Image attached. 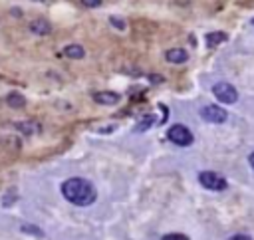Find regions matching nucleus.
Segmentation results:
<instances>
[{"instance_id":"5","label":"nucleus","mask_w":254,"mask_h":240,"mask_svg":"<svg viewBox=\"0 0 254 240\" xmlns=\"http://www.w3.org/2000/svg\"><path fill=\"white\" fill-rule=\"evenodd\" d=\"M200 117L208 123H224L228 119V113L218 105H204L200 109Z\"/></svg>"},{"instance_id":"17","label":"nucleus","mask_w":254,"mask_h":240,"mask_svg":"<svg viewBox=\"0 0 254 240\" xmlns=\"http://www.w3.org/2000/svg\"><path fill=\"white\" fill-rule=\"evenodd\" d=\"M81 4L87 6V8H97L101 4V0H81Z\"/></svg>"},{"instance_id":"3","label":"nucleus","mask_w":254,"mask_h":240,"mask_svg":"<svg viewBox=\"0 0 254 240\" xmlns=\"http://www.w3.org/2000/svg\"><path fill=\"white\" fill-rule=\"evenodd\" d=\"M167 137H169V141H173L179 147H189L192 143V133L185 125H173L167 131Z\"/></svg>"},{"instance_id":"18","label":"nucleus","mask_w":254,"mask_h":240,"mask_svg":"<svg viewBox=\"0 0 254 240\" xmlns=\"http://www.w3.org/2000/svg\"><path fill=\"white\" fill-rule=\"evenodd\" d=\"M228 240H252V238L246 236V234H234V236H230Z\"/></svg>"},{"instance_id":"1","label":"nucleus","mask_w":254,"mask_h":240,"mask_svg":"<svg viewBox=\"0 0 254 240\" xmlns=\"http://www.w3.org/2000/svg\"><path fill=\"white\" fill-rule=\"evenodd\" d=\"M62 194L65 196V200H69L71 204H77V206H87L95 200L97 192H95V186L85 180V179H67L64 184H62Z\"/></svg>"},{"instance_id":"7","label":"nucleus","mask_w":254,"mask_h":240,"mask_svg":"<svg viewBox=\"0 0 254 240\" xmlns=\"http://www.w3.org/2000/svg\"><path fill=\"white\" fill-rule=\"evenodd\" d=\"M93 99L97 103H101V105H115L119 101V93H115V91H99V93L93 95Z\"/></svg>"},{"instance_id":"16","label":"nucleus","mask_w":254,"mask_h":240,"mask_svg":"<svg viewBox=\"0 0 254 240\" xmlns=\"http://www.w3.org/2000/svg\"><path fill=\"white\" fill-rule=\"evenodd\" d=\"M20 228H22V232H32V234H36V236H42V230H38V228H34V226H28V224H22Z\"/></svg>"},{"instance_id":"4","label":"nucleus","mask_w":254,"mask_h":240,"mask_svg":"<svg viewBox=\"0 0 254 240\" xmlns=\"http://www.w3.org/2000/svg\"><path fill=\"white\" fill-rule=\"evenodd\" d=\"M212 93H214V97H216L218 101H222V103H234V101L238 99L236 87L230 85V83H226V81L216 83V85L212 87Z\"/></svg>"},{"instance_id":"20","label":"nucleus","mask_w":254,"mask_h":240,"mask_svg":"<svg viewBox=\"0 0 254 240\" xmlns=\"http://www.w3.org/2000/svg\"><path fill=\"white\" fill-rule=\"evenodd\" d=\"M252 26H254V18H252Z\"/></svg>"},{"instance_id":"13","label":"nucleus","mask_w":254,"mask_h":240,"mask_svg":"<svg viewBox=\"0 0 254 240\" xmlns=\"http://www.w3.org/2000/svg\"><path fill=\"white\" fill-rule=\"evenodd\" d=\"M161 240H189V236H185L181 232H171V234H165Z\"/></svg>"},{"instance_id":"11","label":"nucleus","mask_w":254,"mask_h":240,"mask_svg":"<svg viewBox=\"0 0 254 240\" xmlns=\"http://www.w3.org/2000/svg\"><path fill=\"white\" fill-rule=\"evenodd\" d=\"M224 40H226V34H222V32H210V34H206V46H208V48L218 46V44L224 42Z\"/></svg>"},{"instance_id":"9","label":"nucleus","mask_w":254,"mask_h":240,"mask_svg":"<svg viewBox=\"0 0 254 240\" xmlns=\"http://www.w3.org/2000/svg\"><path fill=\"white\" fill-rule=\"evenodd\" d=\"M64 54H65L67 58H71V60H81V58L85 56V50H83L79 44H69V46L64 48Z\"/></svg>"},{"instance_id":"12","label":"nucleus","mask_w":254,"mask_h":240,"mask_svg":"<svg viewBox=\"0 0 254 240\" xmlns=\"http://www.w3.org/2000/svg\"><path fill=\"white\" fill-rule=\"evenodd\" d=\"M16 127H18L22 133H26V135L38 131V125H36V123H16Z\"/></svg>"},{"instance_id":"2","label":"nucleus","mask_w":254,"mask_h":240,"mask_svg":"<svg viewBox=\"0 0 254 240\" xmlns=\"http://www.w3.org/2000/svg\"><path fill=\"white\" fill-rule=\"evenodd\" d=\"M198 182L204 186V188H208V190H224L228 184H226V179L224 177H220L218 173H214V171H202L200 175H198Z\"/></svg>"},{"instance_id":"10","label":"nucleus","mask_w":254,"mask_h":240,"mask_svg":"<svg viewBox=\"0 0 254 240\" xmlns=\"http://www.w3.org/2000/svg\"><path fill=\"white\" fill-rule=\"evenodd\" d=\"M6 103H8L10 107H14V109H20V107H24L26 99H24V95H22V93L12 91V93H8V95H6Z\"/></svg>"},{"instance_id":"19","label":"nucleus","mask_w":254,"mask_h":240,"mask_svg":"<svg viewBox=\"0 0 254 240\" xmlns=\"http://www.w3.org/2000/svg\"><path fill=\"white\" fill-rule=\"evenodd\" d=\"M248 163H250V167H252V169H254V153H252V155H250V157H248Z\"/></svg>"},{"instance_id":"14","label":"nucleus","mask_w":254,"mask_h":240,"mask_svg":"<svg viewBox=\"0 0 254 240\" xmlns=\"http://www.w3.org/2000/svg\"><path fill=\"white\" fill-rule=\"evenodd\" d=\"M109 22H111V26H115V28H119V30H125V20H123V18H119V16H111Z\"/></svg>"},{"instance_id":"15","label":"nucleus","mask_w":254,"mask_h":240,"mask_svg":"<svg viewBox=\"0 0 254 240\" xmlns=\"http://www.w3.org/2000/svg\"><path fill=\"white\" fill-rule=\"evenodd\" d=\"M153 125V117H145V119H141V123L137 125V131H145L147 127H151Z\"/></svg>"},{"instance_id":"6","label":"nucleus","mask_w":254,"mask_h":240,"mask_svg":"<svg viewBox=\"0 0 254 240\" xmlns=\"http://www.w3.org/2000/svg\"><path fill=\"white\" fill-rule=\"evenodd\" d=\"M30 32L36 36H48L52 32V24L46 18H36L30 22Z\"/></svg>"},{"instance_id":"8","label":"nucleus","mask_w":254,"mask_h":240,"mask_svg":"<svg viewBox=\"0 0 254 240\" xmlns=\"http://www.w3.org/2000/svg\"><path fill=\"white\" fill-rule=\"evenodd\" d=\"M165 58L171 61V63H183L189 60V54L183 50V48H173V50H167Z\"/></svg>"}]
</instances>
